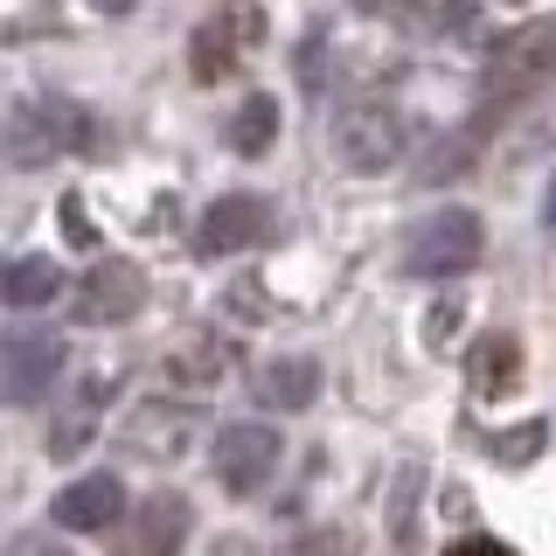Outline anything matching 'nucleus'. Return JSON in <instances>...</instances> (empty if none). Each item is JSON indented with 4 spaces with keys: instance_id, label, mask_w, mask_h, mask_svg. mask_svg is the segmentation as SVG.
<instances>
[{
    "instance_id": "2",
    "label": "nucleus",
    "mask_w": 556,
    "mask_h": 556,
    "mask_svg": "<svg viewBox=\"0 0 556 556\" xmlns=\"http://www.w3.org/2000/svg\"><path fill=\"white\" fill-rule=\"evenodd\" d=\"M91 139H98V126H91L84 104L28 98V104H14V112L0 118V161L8 167H49V161H63V153H84Z\"/></svg>"
},
{
    "instance_id": "4",
    "label": "nucleus",
    "mask_w": 556,
    "mask_h": 556,
    "mask_svg": "<svg viewBox=\"0 0 556 556\" xmlns=\"http://www.w3.org/2000/svg\"><path fill=\"white\" fill-rule=\"evenodd\" d=\"M404 139H410L404 112H396V104H382V98H369V104H348V112H341V126H334V147H341V161L355 167V174H382V167H396Z\"/></svg>"
},
{
    "instance_id": "21",
    "label": "nucleus",
    "mask_w": 556,
    "mask_h": 556,
    "mask_svg": "<svg viewBox=\"0 0 556 556\" xmlns=\"http://www.w3.org/2000/svg\"><path fill=\"white\" fill-rule=\"evenodd\" d=\"M445 556H515L508 543H494V535H466V543H452Z\"/></svg>"
},
{
    "instance_id": "15",
    "label": "nucleus",
    "mask_w": 556,
    "mask_h": 556,
    "mask_svg": "<svg viewBox=\"0 0 556 556\" xmlns=\"http://www.w3.org/2000/svg\"><path fill=\"white\" fill-rule=\"evenodd\" d=\"M0 300L22 306V313L63 300V265H56V257H14V265L0 271Z\"/></svg>"
},
{
    "instance_id": "13",
    "label": "nucleus",
    "mask_w": 556,
    "mask_h": 556,
    "mask_svg": "<svg viewBox=\"0 0 556 556\" xmlns=\"http://www.w3.org/2000/svg\"><path fill=\"white\" fill-rule=\"evenodd\" d=\"M132 452L139 459H174V452H188V439L202 431V410L195 404H147L132 410Z\"/></svg>"
},
{
    "instance_id": "23",
    "label": "nucleus",
    "mask_w": 556,
    "mask_h": 556,
    "mask_svg": "<svg viewBox=\"0 0 556 556\" xmlns=\"http://www.w3.org/2000/svg\"><path fill=\"white\" fill-rule=\"evenodd\" d=\"M14 556H63V549H49V543H14Z\"/></svg>"
},
{
    "instance_id": "7",
    "label": "nucleus",
    "mask_w": 556,
    "mask_h": 556,
    "mask_svg": "<svg viewBox=\"0 0 556 556\" xmlns=\"http://www.w3.org/2000/svg\"><path fill=\"white\" fill-rule=\"evenodd\" d=\"M271 216L278 208L265 195H216L195 223V251L202 257H237V251H257L271 237Z\"/></svg>"
},
{
    "instance_id": "12",
    "label": "nucleus",
    "mask_w": 556,
    "mask_h": 556,
    "mask_svg": "<svg viewBox=\"0 0 556 556\" xmlns=\"http://www.w3.org/2000/svg\"><path fill=\"white\" fill-rule=\"evenodd\" d=\"M112 410V376H84L77 390H70V404L49 417V452H56V459H70V452H84L98 439V417Z\"/></svg>"
},
{
    "instance_id": "5",
    "label": "nucleus",
    "mask_w": 556,
    "mask_h": 556,
    "mask_svg": "<svg viewBox=\"0 0 556 556\" xmlns=\"http://www.w3.org/2000/svg\"><path fill=\"white\" fill-rule=\"evenodd\" d=\"M63 362H70L63 334H42V327L0 334V404H35L42 390H56Z\"/></svg>"
},
{
    "instance_id": "9",
    "label": "nucleus",
    "mask_w": 556,
    "mask_h": 556,
    "mask_svg": "<svg viewBox=\"0 0 556 556\" xmlns=\"http://www.w3.org/2000/svg\"><path fill=\"white\" fill-rule=\"evenodd\" d=\"M257 28H265V14H257V8H243V14H237V8L208 14V22L195 28V42H188V56H195L188 70H195V84H223V77H230V70H237V49L251 42Z\"/></svg>"
},
{
    "instance_id": "6",
    "label": "nucleus",
    "mask_w": 556,
    "mask_h": 556,
    "mask_svg": "<svg viewBox=\"0 0 556 556\" xmlns=\"http://www.w3.org/2000/svg\"><path fill=\"white\" fill-rule=\"evenodd\" d=\"M139 306H147V278H139V265H118V257L91 265L77 278V292H70V320L77 327H118Z\"/></svg>"
},
{
    "instance_id": "20",
    "label": "nucleus",
    "mask_w": 556,
    "mask_h": 556,
    "mask_svg": "<svg viewBox=\"0 0 556 556\" xmlns=\"http://www.w3.org/2000/svg\"><path fill=\"white\" fill-rule=\"evenodd\" d=\"M535 445H543V425L501 431V439H494V459H501V466H521V459H535Z\"/></svg>"
},
{
    "instance_id": "22",
    "label": "nucleus",
    "mask_w": 556,
    "mask_h": 556,
    "mask_svg": "<svg viewBox=\"0 0 556 556\" xmlns=\"http://www.w3.org/2000/svg\"><path fill=\"white\" fill-rule=\"evenodd\" d=\"M63 230L77 237V243H91V223H84V208H77V202H63Z\"/></svg>"
},
{
    "instance_id": "24",
    "label": "nucleus",
    "mask_w": 556,
    "mask_h": 556,
    "mask_svg": "<svg viewBox=\"0 0 556 556\" xmlns=\"http://www.w3.org/2000/svg\"><path fill=\"white\" fill-rule=\"evenodd\" d=\"M543 223H549V237H556V181H549V202H543Z\"/></svg>"
},
{
    "instance_id": "14",
    "label": "nucleus",
    "mask_w": 556,
    "mask_h": 556,
    "mask_svg": "<svg viewBox=\"0 0 556 556\" xmlns=\"http://www.w3.org/2000/svg\"><path fill=\"white\" fill-rule=\"evenodd\" d=\"M313 390H320V362L313 355H278L257 369V404H271V410H306Z\"/></svg>"
},
{
    "instance_id": "10",
    "label": "nucleus",
    "mask_w": 556,
    "mask_h": 556,
    "mask_svg": "<svg viewBox=\"0 0 556 556\" xmlns=\"http://www.w3.org/2000/svg\"><path fill=\"white\" fill-rule=\"evenodd\" d=\"M126 515V486H118L112 473H84V480H70L56 501H49V521L70 535H98V529H112V521Z\"/></svg>"
},
{
    "instance_id": "18",
    "label": "nucleus",
    "mask_w": 556,
    "mask_h": 556,
    "mask_svg": "<svg viewBox=\"0 0 556 556\" xmlns=\"http://www.w3.org/2000/svg\"><path fill=\"white\" fill-rule=\"evenodd\" d=\"M216 369H223V341H202L195 355H174V362H167L174 382H202V376H216Z\"/></svg>"
},
{
    "instance_id": "3",
    "label": "nucleus",
    "mask_w": 556,
    "mask_h": 556,
    "mask_svg": "<svg viewBox=\"0 0 556 556\" xmlns=\"http://www.w3.org/2000/svg\"><path fill=\"white\" fill-rule=\"evenodd\" d=\"M480 251H486V230L473 208H439V216H425L404 237V271L410 278H459L480 265Z\"/></svg>"
},
{
    "instance_id": "17",
    "label": "nucleus",
    "mask_w": 556,
    "mask_h": 556,
    "mask_svg": "<svg viewBox=\"0 0 556 556\" xmlns=\"http://www.w3.org/2000/svg\"><path fill=\"white\" fill-rule=\"evenodd\" d=\"M278 139V98H265V91H251L237 104V118H230V147L237 153H265Z\"/></svg>"
},
{
    "instance_id": "1",
    "label": "nucleus",
    "mask_w": 556,
    "mask_h": 556,
    "mask_svg": "<svg viewBox=\"0 0 556 556\" xmlns=\"http://www.w3.org/2000/svg\"><path fill=\"white\" fill-rule=\"evenodd\" d=\"M556 77V22H521L515 35H501L480 63V112L501 118L515 104H529Z\"/></svg>"
},
{
    "instance_id": "19",
    "label": "nucleus",
    "mask_w": 556,
    "mask_h": 556,
    "mask_svg": "<svg viewBox=\"0 0 556 556\" xmlns=\"http://www.w3.org/2000/svg\"><path fill=\"white\" fill-rule=\"evenodd\" d=\"M292 556H362V549H355L348 529H306L300 543H292Z\"/></svg>"
},
{
    "instance_id": "16",
    "label": "nucleus",
    "mask_w": 556,
    "mask_h": 556,
    "mask_svg": "<svg viewBox=\"0 0 556 556\" xmlns=\"http://www.w3.org/2000/svg\"><path fill=\"white\" fill-rule=\"evenodd\" d=\"M473 390L480 396H508L515 390V376H521V341L515 334H480V348H473Z\"/></svg>"
},
{
    "instance_id": "8",
    "label": "nucleus",
    "mask_w": 556,
    "mask_h": 556,
    "mask_svg": "<svg viewBox=\"0 0 556 556\" xmlns=\"http://www.w3.org/2000/svg\"><path fill=\"white\" fill-rule=\"evenodd\" d=\"M278 459H286V445H278L271 425H223L216 431V480L230 486V494H257Z\"/></svg>"
},
{
    "instance_id": "11",
    "label": "nucleus",
    "mask_w": 556,
    "mask_h": 556,
    "mask_svg": "<svg viewBox=\"0 0 556 556\" xmlns=\"http://www.w3.org/2000/svg\"><path fill=\"white\" fill-rule=\"evenodd\" d=\"M188 521H195V515H188V501L161 486V494H147L126 515V549H118V556H181Z\"/></svg>"
}]
</instances>
